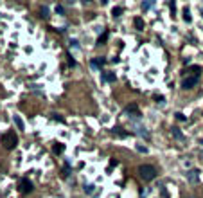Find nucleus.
Segmentation results:
<instances>
[{"instance_id": "f257e3e1", "label": "nucleus", "mask_w": 203, "mask_h": 198, "mask_svg": "<svg viewBox=\"0 0 203 198\" xmlns=\"http://www.w3.org/2000/svg\"><path fill=\"white\" fill-rule=\"evenodd\" d=\"M139 173H140V177L146 180V182H151V180H155L157 177V169L153 168V166H149V164H144L139 168Z\"/></svg>"}, {"instance_id": "423d86ee", "label": "nucleus", "mask_w": 203, "mask_h": 198, "mask_svg": "<svg viewBox=\"0 0 203 198\" xmlns=\"http://www.w3.org/2000/svg\"><path fill=\"white\" fill-rule=\"evenodd\" d=\"M185 177H187V180H189L191 184H196V182L200 180V171H198V169H189V171L185 173Z\"/></svg>"}, {"instance_id": "20e7f679", "label": "nucleus", "mask_w": 203, "mask_h": 198, "mask_svg": "<svg viewBox=\"0 0 203 198\" xmlns=\"http://www.w3.org/2000/svg\"><path fill=\"white\" fill-rule=\"evenodd\" d=\"M196 85H198V76H187L182 83V87L185 90H187V88H194Z\"/></svg>"}, {"instance_id": "f8f14e48", "label": "nucleus", "mask_w": 203, "mask_h": 198, "mask_svg": "<svg viewBox=\"0 0 203 198\" xmlns=\"http://www.w3.org/2000/svg\"><path fill=\"white\" fill-rule=\"evenodd\" d=\"M52 151H54V153H56V155H61V153H63V151H65V146H63V144H61V142H58V144H56V146H54V150H52Z\"/></svg>"}, {"instance_id": "4be33fe9", "label": "nucleus", "mask_w": 203, "mask_h": 198, "mask_svg": "<svg viewBox=\"0 0 203 198\" xmlns=\"http://www.w3.org/2000/svg\"><path fill=\"white\" fill-rule=\"evenodd\" d=\"M68 171H70V164L67 162V164H65V168H63V175L67 177V175H68Z\"/></svg>"}, {"instance_id": "39448f33", "label": "nucleus", "mask_w": 203, "mask_h": 198, "mask_svg": "<svg viewBox=\"0 0 203 198\" xmlns=\"http://www.w3.org/2000/svg\"><path fill=\"white\" fill-rule=\"evenodd\" d=\"M18 187H20V191H22V193H25V195L33 191V184H31V182H29L27 178H22V180H20V184H18Z\"/></svg>"}, {"instance_id": "bb28decb", "label": "nucleus", "mask_w": 203, "mask_h": 198, "mask_svg": "<svg viewBox=\"0 0 203 198\" xmlns=\"http://www.w3.org/2000/svg\"><path fill=\"white\" fill-rule=\"evenodd\" d=\"M201 158H203V150H201Z\"/></svg>"}, {"instance_id": "aec40b11", "label": "nucleus", "mask_w": 203, "mask_h": 198, "mask_svg": "<svg viewBox=\"0 0 203 198\" xmlns=\"http://www.w3.org/2000/svg\"><path fill=\"white\" fill-rule=\"evenodd\" d=\"M84 193H88V195H92V193H94V186H92V184H88V186H84Z\"/></svg>"}, {"instance_id": "2eb2a0df", "label": "nucleus", "mask_w": 203, "mask_h": 198, "mask_svg": "<svg viewBox=\"0 0 203 198\" xmlns=\"http://www.w3.org/2000/svg\"><path fill=\"white\" fill-rule=\"evenodd\" d=\"M183 20H185L187 23H189V22H192V16H191V11H189L187 7L183 9Z\"/></svg>"}, {"instance_id": "5701e85b", "label": "nucleus", "mask_w": 203, "mask_h": 198, "mask_svg": "<svg viewBox=\"0 0 203 198\" xmlns=\"http://www.w3.org/2000/svg\"><path fill=\"white\" fill-rule=\"evenodd\" d=\"M151 5H153V2H144V4H142V9L146 11V9H149Z\"/></svg>"}, {"instance_id": "4468645a", "label": "nucleus", "mask_w": 203, "mask_h": 198, "mask_svg": "<svg viewBox=\"0 0 203 198\" xmlns=\"http://www.w3.org/2000/svg\"><path fill=\"white\" fill-rule=\"evenodd\" d=\"M122 13H124V9L122 7H113V11H112V15H113V18H119Z\"/></svg>"}, {"instance_id": "f3484780", "label": "nucleus", "mask_w": 203, "mask_h": 198, "mask_svg": "<svg viewBox=\"0 0 203 198\" xmlns=\"http://www.w3.org/2000/svg\"><path fill=\"white\" fill-rule=\"evenodd\" d=\"M112 132H113V135H119V137H126L128 135L126 132H122V128H113Z\"/></svg>"}, {"instance_id": "cd10ccee", "label": "nucleus", "mask_w": 203, "mask_h": 198, "mask_svg": "<svg viewBox=\"0 0 203 198\" xmlns=\"http://www.w3.org/2000/svg\"><path fill=\"white\" fill-rule=\"evenodd\" d=\"M201 15H203V11H201Z\"/></svg>"}, {"instance_id": "f03ea898", "label": "nucleus", "mask_w": 203, "mask_h": 198, "mask_svg": "<svg viewBox=\"0 0 203 198\" xmlns=\"http://www.w3.org/2000/svg\"><path fill=\"white\" fill-rule=\"evenodd\" d=\"M2 144H4L5 150H13V148L18 144L16 133H15V132H7V133H4V135H2Z\"/></svg>"}, {"instance_id": "0eeeda50", "label": "nucleus", "mask_w": 203, "mask_h": 198, "mask_svg": "<svg viewBox=\"0 0 203 198\" xmlns=\"http://www.w3.org/2000/svg\"><path fill=\"white\" fill-rule=\"evenodd\" d=\"M102 81H108V83H115V72H102Z\"/></svg>"}, {"instance_id": "412c9836", "label": "nucleus", "mask_w": 203, "mask_h": 198, "mask_svg": "<svg viewBox=\"0 0 203 198\" xmlns=\"http://www.w3.org/2000/svg\"><path fill=\"white\" fill-rule=\"evenodd\" d=\"M52 119H54V121H60V122H65V119L61 117L60 114H52Z\"/></svg>"}, {"instance_id": "ddd939ff", "label": "nucleus", "mask_w": 203, "mask_h": 198, "mask_svg": "<svg viewBox=\"0 0 203 198\" xmlns=\"http://www.w3.org/2000/svg\"><path fill=\"white\" fill-rule=\"evenodd\" d=\"M13 121H15V124H16V128H18V130H23V128H25V126H23V121H22L18 115H15V117H13Z\"/></svg>"}, {"instance_id": "6ab92c4d", "label": "nucleus", "mask_w": 203, "mask_h": 198, "mask_svg": "<svg viewBox=\"0 0 203 198\" xmlns=\"http://www.w3.org/2000/svg\"><path fill=\"white\" fill-rule=\"evenodd\" d=\"M189 70H191V72H192V76H198V72H200V70H201V67H198V65H192V67H191V69H189Z\"/></svg>"}, {"instance_id": "1a4fd4ad", "label": "nucleus", "mask_w": 203, "mask_h": 198, "mask_svg": "<svg viewBox=\"0 0 203 198\" xmlns=\"http://www.w3.org/2000/svg\"><path fill=\"white\" fill-rule=\"evenodd\" d=\"M104 63H106L104 58H94L92 59V67H94V69H101V67H104Z\"/></svg>"}, {"instance_id": "dca6fc26", "label": "nucleus", "mask_w": 203, "mask_h": 198, "mask_svg": "<svg viewBox=\"0 0 203 198\" xmlns=\"http://www.w3.org/2000/svg\"><path fill=\"white\" fill-rule=\"evenodd\" d=\"M40 16L41 18H49V7H47V5H43L40 9Z\"/></svg>"}, {"instance_id": "9b49d317", "label": "nucleus", "mask_w": 203, "mask_h": 198, "mask_svg": "<svg viewBox=\"0 0 203 198\" xmlns=\"http://www.w3.org/2000/svg\"><path fill=\"white\" fill-rule=\"evenodd\" d=\"M133 25H135V29H139V31H144V20L140 16H137V18L133 20Z\"/></svg>"}, {"instance_id": "b1692460", "label": "nucleus", "mask_w": 203, "mask_h": 198, "mask_svg": "<svg viewBox=\"0 0 203 198\" xmlns=\"http://www.w3.org/2000/svg\"><path fill=\"white\" fill-rule=\"evenodd\" d=\"M176 119H178V121H187V117L183 115L182 112H178V114H176Z\"/></svg>"}, {"instance_id": "a211bd4d", "label": "nucleus", "mask_w": 203, "mask_h": 198, "mask_svg": "<svg viewBox=\"0 0 203 198\" xmlns=\"http://www.w3.org/2000/svg\"><path fill=\"white\" fill-rule=\"evenodd\" d=\"M106 40H108V33L104 31V33H102V36H99V40H97V45H104V41H106Z\"/></svg>"}, {"instance_id": "a878e982", "label": "nucleus", "mask_w": 203, "mask_h": 198, "mask_svg": "<svg viewBox=\"0 0 203 198\" xmlns=\"http://www.w3.org/2000/svg\"><path fill=\"white\" fill-rule=\"evenodd\" d=\"M137 150H139V151H144V153H146V151H147V150H146V148H144V146H137Z\"/></svg>"}, {"instance_id": "393cba45", "label": "nucleus", "mask_w": 203, "mask_h": 198, "mask_svg": "<svg viewBox=\"0 0 203 198\" xmlns=\"http://www.w3.org/2000/svg\"><path fill=\"white\" fill-rule=\"evenodd\" d=\"M56 11H58L60 15H63V13H65V9H63V5H58V7H56Z\"/></svg>"}, {"instance_id": "9d476101", "label": "nucleus", "mask_w": 203, "mask_h": 198, "mask_svg": "<svg viewBox=\"0 0 203 198\" xmlns=\"http://www.w3.org/2000/svg\"><path fill=\"white\" fill-rule=\"evenodd\" d=\"M171 133H173V137L176 139V140H183V139H185V135L180 132V128H173V130H171Z\"/></svg>"}, {"instance_id": "6e6552de", "label": "nucleus", "mask_w": 203, "mask_h": 198, "mask_svg": "<svg viewBox=\"0 0 203 198\" xmlns=\"http://www.w3.org/2000/svg\"><path fill=\"white\" fill-rule=\"evenodd\" d=\"M135 133H139V135L144 139H149V132H147L144 126H135Z\"/></svg>"}, {"instance_id": "7ed1b4c3", "label": "nucleus", "mask_w": 203, "mask_h": 198, "mask_svg": "<svg viewBox=\"0 0 203 198\" xmlns=\"http://www.w3.org/2000/svg\"><path fill=\"white\" fill-rule=\"evenodd\" d=\"M124 112H126L129 117H133V119H139V117H140V110H139V106H137V104H128Z\"/></svg>"}]
</instances>
